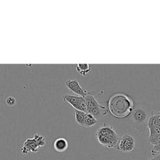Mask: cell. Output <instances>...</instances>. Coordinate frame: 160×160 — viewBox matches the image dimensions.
I'll list each match as a JSON object with an SVG mask.
<instances>
[{
    "label": "cell",
    "instance_id": "10",
    "mask_svg": "<svg viewBox=\"0 0 160 160\" xmlns=\"http://www.w3.org/2000/svg\"><path fill=\"white\" fill-rule=\"evenodd\" d=\"M151 126H156L160 128V111H152V115L148 124V128Z\"/></svg>",
    "mask_w": 160,
    "mask_h": 160
},
{
    "label": "cell",
    "instance_id": "2",
    "mask_svg": "<svg viewBox=\"0 0 160 160\" xmlns=\"http://www.w3.org/2000/svg\"><path fill=\"white\" fill-rule=\"evenodd\" d=\"M134 102L127 95L118 93L112 95L108 101V109L114 117L124 118L132 112Z\"/></svg>",
    "mask_w": 160,
    "mask_h": 160
},
{
    "label": "cell",
    "instance_id": "14",
    "mask_svg": "<svg viewBox=\"0 0 160 160\" xmlns=\"http://www.w3.org/2000/svg\"><path fill=\"white\" fill-rule=\"evenodd\" d=\"M148 142L152 146L158 144L159 142H160V134L153 136H149L148 139Z\"/></svg>",
    "mask_w": 160,
    "mask_h": 160
},
{
    "label": "cell",
    "instance_id": "3",
    "mask_svg": "<svg viewBox=\"0 0 160 160\" xmlns=\"http://www.w3.org/2000/svg\"><path fill=\"white\" fill-rule=\"evenodd\" d=\"M95 136L97 142L99 144L108 148H116L118 149V144L120 137L113 127L104 124L97 129Z\"/></svg>",
    "mask_w": 160,
    "mask_h": 160
},
{
    "label": "cell",
    "instance_id": "8",
    "mask_svg": "<svg viewBox=\"0 0 160 160\" xmlns=\"http://www.w3.org/2000/svg\"><path fill=\"white\" fill-rule=\"evenodd\" d=\"M65 86L68 89L78 96L85 97L89 93V91L84 89L76 79L67 80L65 82Z\"/></svg>",
    "mask_w": 160,
    "mask_h": 160
},
{
    "label": "cell",
    "instance_id": "4",
    "mask_svg": "<svg viewBox=\"0 0 160 160\" xmlns=\"http://www.w3.org/2000/svg\"><path fill=\"white\" fill-rule=\"evenodd\" d=\"M84 98L87 104V112L94 116L97 119L108 113L107 108L101 105L91 92H89Z\"/></svg>",
    "mask_w": 160,
    "mask_h": 160
},
{
    "label": "cell",
    "instance_id": "1",
    "mask_svg": "<svg viewBox=\"0 0 160 160\" xmlns=\"http://www.w3.org/2000/svg\"><path fill=\"white\" fill-rule=\"evenodd\" d=\"M153 111L150 104L145 101L134 103L131 113L128 117L130 124L137 131L144 132L148 128V121Z\"/></svg>",
    "mask_w": 160,
    "mask_h": 160
},
{
    "label": "cell",
    "instance_id": "12",
    "mask_svg": "<svg viewBox=\"0 0 160 160\" xmlns=\"http://www.w3.org/2000/svg\"><path fill=\"white\" fill-rule=\"evenodd\" d=\"M76 71L82 76L87 75L90 71V66L89 64H78L76 66Z\"/></svg>",
    "mask_w": 160,
    "mask_h": 160
},
{
    "label": "cell",
    "instance_id": "16",
    "mask_svg": "<svg viewBox=\"0 0 160 160\" xmlns=\"http://www.w3.org/2000/svg\"><path fill=\"white\" fill-rule=\"evenodd\" d=\"M6 104L8 106H13L16 104V99L12 96H9L6 99Z\"/></svg>",
    "mask_w": 160,
    "mask_h": 160
},
{
    "label": "cell",
    "instance_id": "13",
    "mask_svg": "<svg viewBox=\"0 0 160 160\" xmlns=\"http://www.w3.org/2000/svg\"><path fill=\"white\" fill-rule=\"evenodd\" d=\"M74 113H75V120L76 122L80 126H83L84 124V121L85 118V116L86 112L79 111V110H74Z\"/></svg>",
    "mask_w": 160,
    "mask_h": 160
},
{
    "label": "cell",
    "instance_id": "5",
    "mask_svg": "<svg viewBox=\"0 0 160 160\" xmlns=\"http://www.w3.org/2000/svg\"><path fill=\"white\" fill-rule=\"evenodd\" d=\"M45 143L44 136L36 134L32 138H29L25 140L21 149V152L23 154L37 152L39 148L45 145Z\"/></svg>",
    "mask_w": 160,
    "mask_h": 160
},
{
    "label": "cell",
    "instance_id": "17",
    "mask_svg": "<svg viewBox=\"0 0 160 160\" xmlns=\"http://www.w3.org/2000/svg\"><path fill=\"white\" fill-rule=\"evenodd\" d=\"M152 159H154V160H160V152L156 154L153 156Z\"/></svg>",
    "mask_w": 160,
    "mask_h": 160
},
{
    "label": "cell",
    "instance_id": "15",
    "mask_svg": "<svg viewBox=\"0 0 160 160\" xmlns=\"http://www.w3.org/2000/svg\"><path fill=\"white\" fill-rule=\"evenodd\" d=\"M160 152V142L158 144L152 146V148L151 150V156L153 157L156 154Z\"/></svg>",
    "mask_w": 160,
    "mask_h": 160
},
{
    "label": "cell",
    "instance_id": "6",
    "mask_svg": "<svg viewBox=\"0 0 160 160\" xmlns=\"http://www.w3.org/2000/svg\"><path fill=\"white\" fill-rule=\"evenodd\" d=\"M63 101L68 102L75 109L87 112V104L84 97L66 94L62 97Z\"/></svg>",
    "mask_w": 160,
    "mask_h": 160
},
{
    "label": "cell",
    "instance_id": "11",
    "mask_svg": "<svg viewBox=\"0 0 160 160\" xmlns=\"http://www.w3.org/2000/svg\"><path fill=\"white\" fill-rule=\"evenodd\" d=\"M97 122H98V119L94 116H92L89 113L86 112L84 121L83 127L90 128L94 126Z\"/></svg>",
    "mask_w": 160,
    "mask_h": 160
},
{
    "label": "cell",
    "instance_id": "9",
    "mask_svg": "<svg viewBox=\"0 0 160 160\" xmlns=\"http://www.w3.org/2000/svg\"><path fill=\"white\" fill-rule=\"evenodd\" d=\"M53 147L56 152L59 153H63L68 149L69 143L66 139L64 138H59L54 141Z\"/></svg>",
    "mask_w": 160,
    "mask_h": 160
},
{
    "label": "cell",
    "instance_id": "18",
    "mask_svg": "<svg viewBox=\"0 0 160 160\" xmlns=\"http://www.w3.org/2000/svg\"><path fill=\"white\" fill-rule=\"evenodd\" d=\"M148 160H154V159H152V158H151V159H148Z\"/></svg>",
    "mask_w": 160,
    "mask_h": 160
},
{
    "label": "cell",
    "instance_id": "7",
    "mask_svg": "<svg viewBox=\"0 0 160 160\" xmlns=\"http://www.w3.org/2000/svg\"><path fill=\"white\" fill-rule=\"evenodd\" d=\"M134 146L135 140L132 136L128 134H124L121 138H119L118 144V149L122 153L126 154L131 152L134 149Z\"/></svg>",
    "mask_w": 160,
    "mask_h": 160
}]
</instances>
